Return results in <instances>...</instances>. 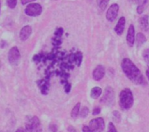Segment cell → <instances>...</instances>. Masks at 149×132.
I'll use <instances>...</instances> for the list:
<instances>
[{
  "label": "cell",
  "mask_w": 149,
  "mask_h": 132,
  "mask_svg": "<svg viewBox=\"0 0 149 132\" xmlns=\"http://www.w3.org/2000/svg\"><path fill=\"white\" fill-rule=\"evenodd\" d=\"M121 69L127 78L135 85H143L146 83L140 70L130 58H126L123 59L121 62Z\"/></svg>",
  "instance_id": "6da1fadb"
},
{
  "label": "cell",
  "mask_w": 149,
  "mask_h": 132,
  "mask_svg": "<svg viewBox=\"0 0 149 132\" xmlns=\"http://www.w3.org/2000/svg\"><path fill=\"white\" fill-rule=\"evenodd\" d=\"M134 104V97L130 88H125L120 93L119 104L123 110H130Z\"/></svg>",
  "instance_id": "7a4b0ae2"
},
{
  "label": "cell",
  "mask_w": 149,
  "mask_h": 132,
  "mask_svg": "<svg viewBox=\"0 0 149 132\" xmlns=\"http://www.w3.org/2000/svg\"><path fill=\"white\" fill-rule=\"evenodd\" d=\"M41 123L37 116L31 117L26 123V132H42Z\"/></svg>",
  "instance_id": "3957f363"
},
{
  "label": "cell",
  "mask_w": 149,
  "mask_h": 132,
  "mask_svg": "<svg viewBox=\"0 0 149 132\" xmlns=\"http://www.w3.org/2000/svg\"><path fill=\"white\" fill-rule=\"evenodd\" d=\"M88 126L91 132H102L104 129V119L102 117L93 119L89 122Z\"/></svg>",
  "instance_id": "277c9868"
},
{
  "label": "cell",
  "mask_w": 149,
  "mask_h": 132,
  "mask_svg": "<svg viewBox=\"0 0 149 132\" xmlns=\"http://www.w3.org/2000/svg\"><path fill=\"white\" fill-rule=\"evenodd\" d=\"M24 11H25V13L29 16L35 17L41 15L42 12V8L40 4L31 3L27 5Z\"/></svg>",
  "instance_id": "5b68a950"
},
{
  "label": "cell",
  "mask_w": 149,
  "mask_h": 132,
  "mask_svg": "<svg viewBox=\"0 0 149 132\" xmlns=\"http://www.w3.org/2000/svg\"><path fill=\"white\" fill-rule=\"evenodd\" d=\"M8 60L11 65L18 66L21 61V54L17 47H13L8 53Z\"/></svg>",
  "instance_id": "8992f818"
},
{
  "label": "cell",
  "mask_w": 149,
  "mask_h": 132,
  "mask_svg": "<svg viewBox=\"0 0 149 132\" xmlns=\"http://www.w3.org/2000/svg\"><path fill=\"white\" fill-rule=\"evenodd\" d=\"M114 98H115V94H114L113 88L107 86L105 88V91H104V96L101 99V102L109 105V104H111L113 102Z\"/></svg>",
  "instance_id": "52a82bcc"
},
{
  "label": "cell",
  "mask_w": 149,
  "mask_h": 132,
  "mask_svg": "<svg viewBox=\"0 0 149 132\" xmlns=\"http://www.w3.org/2000/svg\"><path fill=\"white\" fill-rule=\"evenodd\" d=\"M118 10H119L118 5L117 4H113L107 10V13H106V18L107 19V21H110V22L115 21L118 15Z\"/></svg>",
  "instance_id": "ba28073f"
},
{
  "label": "cell",
  "mask_w": 149,
  "mask_h": 132,
  "mask_svg": "<svg viewBox=\"0 0 149 132\" xmlns=\"http://www.w3.org/2000/svg\"><path fill=\"white\" fill-rule=\"evenodd\" d=\"M135 32H134V27L132 24L130 26L128 29V32L127 34V42L130 47H133L135 40Z\"/></svg>",
  "instance_id": "9c48e42d"
},
{
  "label": "cell",
  "mask_w": 149,
  "mask_h": 132,
  "mask_svg": "<svg viewBox=\"0 0 149 132\" xmlns=\"http://www.w3.org/2000/svg\"><path fill=\"white\" fill-rule=\"evenodd\" d=\"M104 74H105V70H104V67L102 65H99L94 69V72H93V77L94 80L98 81L103 78Z\"/></svg>",
  "instance_id": "30bf717a"
},
{
  "label": "cell",
  "mask_w": 149,
  "mask_h": 132,
  "mask_svg": "<svg viewBox=\"0 0 149 132\" xmlns=\"http://www.w3.org/2000/svg\"><path fill=\"white\" fill-rule=\"evenodd\" d=\"M125 24H126V19L124 17H121L118 20V23H117L116 26L114 31L118 35H121L124 33V28H125Z\"/></svg>",
  "instance_id": "8fae6325"
},
{
  "label": "cell",
  "mask_w": 149,
  "mask_h": 132,
  "mask_svg": "<svg viewBox=\"0 0 149 132\" xmlns=\"http://www.w3.org/2000/svg\"><path fill=\"white\" fill-rule=\"evenodd\" d=\"M31 31H32V28L30 26H25L23 27L21 30V32H20L21 40L22 41H26V40H28V38L31 35Z\"/></svg>",
  "instance_id": "7c38bea8"
},
{
  "label": "cell",
  "mask_w": 149,
  "mask_h": 132,
  "mask_svg": "<svg viewBox=\"0 0 149 132\" xmlns=\"http://www.w3.org/2000/svg\"><path fill=\"white\" fill-rule=\"evenodd\" d=\"M139 24L140 27L143 31H148L149 30V21H148V16L147 15H143L141 18L139 19Z\"/></svg>",
  "instance_id": "4fadbf2b"
},
{
  "label": "cell",
  "mask_w": 149,
  "mask_h": 132,
  "mask_svg": "<svg viewBox=\"0 0 149 132\" xmlns=\"http://www.w3.org/2000/svg\"><path fill=\"white\" fill-rule=\"evenodd\" d=\"M146 41H147V39L143 33H137V36H136V42H137V47L142 46Z\"/></svg>",
  "instance_id": "5bb4252c"
},
{
  "label": "cell",
  "mask_w": 149,
  "mask_h": 132,
  "mask_svg": "<svg viewBox=\"0 0 149 132\" xmlns=\"http://www.w3.org/2000/svg\"><path fill=\"white\" fill-rule=\"evenodd\" d=\"M102 90L100 87H94L91 91V97L94 99H97L101 96Z\"/></svg>",
  "instance_id": "9a60e30c"
},
{
  "label": "cell",
  "mask_w": 149,
  "mask_h": 132,
  "mask_svg": "<svg viewBox=\"0 0 149 132\" xmlns=\"http://www.w3.org/2000/svg\"><path fill=\"white\" fill-rule=\"evenodd\" d=\"M148 0H140V2H139L138 6L137 8V12L138 14H142L144 12L145 9H146V6L148 5Z\"/></svg>",
  "instance_id": "2e32d148"
},
{
  "label": "cell",
  "mask_w": 149,
  "mask_h": 132,
  "mask_svg": "<svg viewBox=\"0 0 149 132\" xmlns=\"http://www.w3.org/2000/svg\"><path fill=\"white\" fill-rule=\"evenodd\" d=\"M80 109H81V103L78 102L77 103L76 105L74 106L72 110L71 116L72 118H77V117H78L80 113Z\"/></svg>",
  "instance_id": "e0dca14e"
},
{
  "label": "cell",
  "mask_w": 149,
  "mask_h": 132,
  "mask_svg": "<svg viewBox=\"0 0 149 132\" xmlns=\"http://www.w3.org/2000/svg\"><path fill=\"white\" fill-rule=\"evenodd\" d=\"M110 0H97V5H98L99 8L102 10H104L105 8H107L108 2Z\"/></svg>",
  "instance_id": "ac0fdd59"
},
{
  "label": "cell",
  "mask_w": 149,
  "mask_h": 132,
  "mask_svg": "<svg viewBox=\"0 0 149 132\" xmlns=\"http://www.w3.org/2000/svg\"><path fill=\"white\" fill-rule=\"evenodd\" d=\"M143 58L144 59L145 62L147 64V65L149 67V48L144 50L143 52Z\"/></svg>",
  "instance_id": "d6986e66"
},
{
  "label": "cell",
  "mask_w": 149,
  "mask_h": 132,
  "mask_svg": "<svg viewBox=\"0 0 149 132\" xmlns=\"http://www.w3.org/2000/svg\"><path fill=\"white\" fill-rule=\"evenodd\" d=\"M88 113H89V110L87 107H83L82 110H81V113H80V116H81L82 118H85L88 116Z\"/></svg>",
  "instance_id": "ffe728a7"
},
{
  "label": "cell",
  "mask_w": 149,
  "mask_h": 132,
  "mask_svg": "<svg viewBox=\"0 0 149 132\" xmlns=\"http://www.w3.org/2000/svg\"><path fill=\"white\" fill-rule=\"evenodd\" d=\"M7 4L10 9H14L17 5V0H7Z\"/></svg>",
  "instance_id": "44dd1931"
},
{
  "label": "cell",
  "mask_w": 149,
  "mask_h": 132,
  "mask_svg": "<svg viewBox=\"0 0 149 132\" xmlns=\"http://www.w3.org/2000/svg\"><path fill=\"white\" fill-rule=\"evenodd\" d=\"M113 118L114 120H116V122L117 123H119L120 120H121V114L118 111H113Z\"/></svg>",
  "instance_id": "7402d4cb"
},
{
  "label": "cell",
  "mask_w": 149,
  "mask_h": 132,
  "mask_svg": "<svg viewBox=\"0 0 149 132\" xmlns=\"http://www.w3.org/2000/svg\"><path fill=\"white\" fill-rule=\"evenodd\" d=\"M107 132H117L115 126L113 123L110 122L108 123V126H107Z\"/></svg>",
  "instance_id": "603a6c76"
},
{
  "label": "cell",
  "mask_w": 149,
  "mask_h": 132,
  "mask_svg": "<svg viewBox=\"0 0 149 132\" xmlns=\"http://www.w3.org/2000/svg\"><path fill=\"white\" fill-rule=\"evenodd\" d=\"M100 112H101V109L99 108V107H95V108L93 110L92 114L94 115H97L100 114Z\"/></svg>",
  "instance_id": "cb8c5ba5"
},
{
  "label": "cell",
  "mask_w": 149,
  "mask_h": 132,
  "mask_svg": "<svg viewBox=\"0 0 149 132\" xmlns=\"http://www.w3.org/2000/svg\"><path fill=\"white\" fill-rule=\"evenodd\" d=\"M63 31H64V30H63L62 28H58V29L56 30V31L55 34L56 35L58 36V37H60L61 36V34H63Z\"/></svg>",
  "instance_id": "d4e9b609"
},
{
  "label": "cell",
  "mask_w": 149,
  "mask_h": 132,
  "mask_svg": "<svg viewBox=\"0 0 149 132\" xmlns=\"http://www.w3.org/2000/svg\"><path fill=\"white\" fill-rule=\"evenodd\" d=\"M49 129H50V130H51V131H52V132H56L57 130L56 126V125H54V124L50 125Z\"/></svg>",
  "instance_id": "484cf974"
},
{
  "label": "cell",
  "mask_w": 149,
  "mask_h": 132,
  "mask_svg": "<svg viewBox=\"0 0 149 132\" xmlns=\"http://www.w3.org/2000/svg\"><path fill=\"white\" fill-rule=\"evenodd\" d=\"M21 4L22 5H26L27 3H29V2H34V1H35V0H21Z\"/></svg>",
  "instance_id": "4316f807"
},
{
  "label": "cell",
  "mask_w": 149,
  "mask_h": 132,
  "mask_svg": "<svg viewBox=\"0 0 149 132\" xmlns=\"http://www.w3.org/2000/svg\"><path fill=\"white\" fill-rule=\"evenodd\" d=\"M82 131L83 132H91V131H90L89 128H88V126H84V127H83Z\"/></svg>",
  "instance_id": "83f0119b"
},
{
  "label": "cell",
  "mask_w": 149,
  "mask_h": 132,
  "mask_svg": "<svg viewBox=\"0 0 149 132\" xmlns=\"http://www.w3.org/2000/svg\"><path fill=\"white\" fill-rule=\"evenodd\" d=\"M67 130H68V132H76V130H75L72 126H69Z\"/></svg>",
  "instance_id": "f1b7e54d"
},
{
  "label": "cell",
  "mask_w": 149,
  "mask_h": 132,
  "mask_svg": "<svg viewBox=\"0 0 149 132\" xmlns=\"http://www.w3.org/2000/svg\"><path fill=\"white\" fill-rule=\"evenodd\" d=\"M129 1L132 4H139V2H140V0H129Z\"/></svg>",
  "instance_id": "f546056e"
},
{
  "label": "cell",
  "mask_w": 149,
  "mask_h": 132,
  "mask_svg": "<svg viewBox=\"0 0 149 132\" xmlns=\"http://www.w3.org/2000/svg\"><path fill=\"white\" fill-rule=\"evenodd\" d=\"M15 132H26V131L24 130V129H22V128H19V129H17L16 131H15Z\"/></svg>",
  "instance_id": "4dcf8cb0"
},
{
  "label": "cell",
  "mask_w": 149,
  "mask_h": 132,
  "mask_svg": "<svg viewBox=\"0 0 149 132\" xmlns=\"http://www.w3.org/2000/svg\"><path fill=\"white\" fill-rule=\"evenodd\" d=\"M146 76H147L148 79V80H149V68L147 70H146Z\"/></svg>",
  "instance_id": "1f68e13d"
},
{
  "label": "cell",
  "mask_w": 149,
  "mask_h": 132,
  "mask_svg": "<svg viewBox=\"0 0 149 132\" xmlns=\"http://www.w3.org/2000/svg\"><path fill=\"white\" fill-rule=\"evenodd\" d=\"M0 10H1V2H0Z\"/></svg>",
  "instance_id": "d6a6232c"
}]
</instances>
